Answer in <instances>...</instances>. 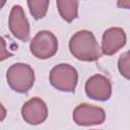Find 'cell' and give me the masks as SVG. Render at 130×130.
<instances>
[{
	"mask_svg": "<svg viewBox=\"0 0 130 130\" xmlns=\"http://www.w3.org/2000/svg\"><path fill=\"white\" fill-rule=\"evenodd\" d=\"M68 46L73 57L80 61L93 62L102 56L100 45L90 30L82 29L75 32L70 38Z\"/></svg>",
	"mask_w": 130,
	"mask_h": 130,
	"instance_id": "obj_1",
	"label": "cell"
},
{
	"mask_svg": "<svg viewBox=\"0 0 130 130\" xmlns=\"http://www.w3.org/2000/svg\"><path fill=\"white\" fill-rule=\"evenodd\" d=\"M6 81L13 91L26 93L35 83L34 69L28 64L15 63L7 70Z\"/></svg>",
	"mask_w": 130,
	"mask_h": 130,
	"instance_id": "obj_2",
	"label": "cell"
},
{
	"mask_svg": "<svg viewBox=\"0 0 130 130\" xmlns=\"http://www.w3.org/2000/svg\"><path fill=\"white\" fill-rule=\"evenodd\" d=\"M49 80L51 85L60 91L74 92L78 81V73L70 64L61 63L52 68Z\"/></svg>",
	"mask_w": 130,
	"mask_h": 130,
	"instance_id": "obj_3",
	"label": "cell"
},
{
	"mask_svg": "<svg viewBox=\"0 0 130 130\" xmlns=\"http://www.w3.org/2000/svg\"><path fill=\"white\" fill-rule=\"evenodd\" d=\"M30 53L38 59H49L58 51V40L50 30L39 31L30 41Z\"/></svg>",
	"mask_w": 130,
	"mask_h": 130,
	"instance_id": "obj_4",
	"label": "cell"
},
{
	"mask_svg": "<svg viewBox=\"0 0 130 130\" xmlns=\"http://www.w3.org/2000/svg\"><path fill=\"white\" fill-rule=\"evenodd\" d=\"M73 121L79 126L101 125L106 120L104 109L88 104H80L76 106L72 115Z\"/></svg>",
	"mask_w": 130,
	"mask_h": 130,
	"instance_id": "obj_5",
	"label": "cell"
},
{
	"mask_svg": "<svg viewBox=\"0 0 130 130\" xmlns=\"http://www.w3.org/2000/svg\"><path fill=\"white\" fill-rule=\"evenodd\" d=\"M86 95L94 101L105 102L112 95V84L109 78L102 74L90 76L84 85Z\"/></svg>",
	"mask_w": 130,
	"mask_h": 130,
	"instance_id": "obj_6",
	"label": "cell"
},
{
	"mask_svg": "<svg viewBox=\"0 0 130 130\" xmlns=\"http://www.w3.org/2000/svg\"><path fill=\"white\" fill-rule=\"evenodd\" d=\"M8 26L10 32L19 41L27 42L30 36V27L23 8L20 5H13L9 14Z\"/></svg>",
	"mask_w": 130,
	"mask_h": 130,
	"instance_id": "obj_7",
	"label": "cell"
},
{
	"mask_svg": "<svg viewBox=\"0 0 130 130\" xmlns=\"http://www.w3.org/2000/svg\"><path fill=\"white\" fill-rule=\"evenodd\" d=\"M21 116L24 122L30 125H39L45 122L48 117L46 103L40 98H32L25 102L21 108Z\"/></svg>",
	"mask_w": 130,
	"mask_h": 130,
	"instance_id": "obj_8",
	"label": "cell"
},
{
	"mask_svg": "<svg viewBox=\"0 0 130 130\" xmlns=\"http://www.w3.org/2000/svg\"><path fill=\"white\" fill-rule=\"evenodd\" d=\"M126 44V34L121 27H110L105 30L102 38L101 51L107 56L116 54Z\"/></svg>",
	"mask_w": 130,
	"mask_h": 130,
	"instance_id": "obj_9",
	"label": "cell"
},
{
	"mask_svg": "<svg viewBox=\"0 0 130 130\" xmlns=\"http://www.w3.org/2000/svg\"><path fill=\"white\" fill-rule=\"evenodd\" d=\"M60 16L66 22H72L78 17V0H56Z\"/></svg>",
	"mask_w": 130,
	"mask_h": 130,
	"instance_id": "obj_10",
	"label": "cell"
},
{
	"mask_svg": "<svg viewBox=\"0 0 130 130\" xmlns=\"http://www.w3.org/2000/svg\"><path fill=\"white\" fill-rule=\"evenodd\" d=\"M50 0H27V6L35 19H42L46 16Z\"/></svg>",
	"mask_w": 130,
	"mask_h": 130,
	"instance_id": "obj_11",
	"label": "cell"
},
{
	"mask_svg": "<svg viewBox=\"0 0 130 130\" xmlns=\"http://www.w3.org/2000/svg\"><path fill=\"white\" fill-rule=\"evenodd\" d=\"M118 69L122 76L126 79L130 78V60H129V52L123 53L118 60Z\"/></svg>",
	"mask_w": 130,
	"mask_h": 130,
	"instance_id": "obj_12",
	"label": "cell"
},
{
	"mask_svg": "<svg viewBox=\"0 0 130 130\" xmlns=\"http://www.w3.org/2000/svg\"><path fill=\"white\" fill-rule=\"evenodd\" d=\"M13 54L10 53L6 48V42L5 40L0 36V62L4 61L10 57H12Z\"/></svg>",
	"mask_w": 130,
	"mask_h": 130,
	"instance_id": "obj_13",
	"label": "cell"
},
{
	"mask_svg": "<svg viewBox=\"0 0 130 130\" xmlns=\"http://www.w3.org/2000/svg\"><path fill=\"white\" fill-rule=\"evenodd\" d=\"M117 6L123 9L130 8V0H117Z\"/></svg>",
	"mask_w": 130,
	"mask_h": 130,
	"instance_id": "obj_14",
	"label": "cell"
},
{
	"mask_svg": "<svg viewBox=\"0 0 130 130\" xmlns=\"http://www.w3.org/2000/svg\"><path fill=\"white\" fill-rule=\"evenodd\" d=\"M6 115H7V111L4 108V106L0 103V122H2L6 118Z\"/></svg>",
	"mask_w": 130,
	"mask_h": 130,
	"instance_id": "obj_15",
	"label": "cell"
},
{
	"mask_svg": "<svg viewBox=\"0 0 130 130\" xmlns=\"http://www.w3.org/2000/svg\"><path fill=\"white\" fill-rule=\"evenodd\" d=\"M5 3H6V0H0V10H1V8L5 5Z\"/></svg>",
	"mask_w": 130,
	"mask_h": 130,
	"instance_id": "obj_16",
	"label": "cell"
}]
</instances>
